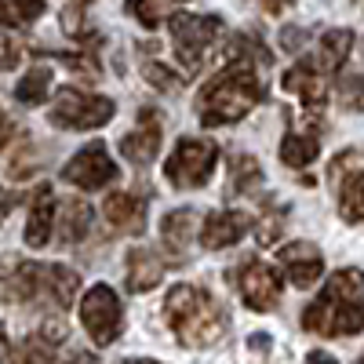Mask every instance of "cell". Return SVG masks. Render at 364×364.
Here are the masks:
<instances>
[{
	"label": "cell",
	"mask_w": 364,
	"mask_h": 364,
	"mask_svg": "<svg viewBox=\"0 0 364 364\" xmlns=\"http://www.w3.org/2000/svg\"><path fill=\"white\" fill-rule=\"evenodd\" d=\"M302 328L324 339H346L364 331V273L357 266L336 269L321 295L302 310Z\"/></svg>",
	"instance_id": "obj_1"
},
{
	"label": "cell",
	"mask_w": 364,
	"mask_h": 364,
	"mask_svg": "<svg viewBox=\"0 0 364 364\" xmlns=\"http://www.w3.org/2000/svg\"><path fill=\"white\" fill-rule=\"evenodd\" d=\"M266 99L262 77L252 66H226L215 73L197 95V117L204 128H223L245 120L259 102Z\"/></svg>",
	"instance_id": "obj_2"
},
{
	"label": "cell",
	"mask_w": 364,
	"mask_h": 364,
	"mask_svg": "<svg viewBox=\"0 0 364 364\" xmlns=\"http://www.w3.org/2000/svg\"><path fill=\"white\" fill-rule=\"evenodd\" d=\"M164 317L182 346H211L226 331V310L197 284H175L164 299Z\"/></svg>",
	"instance_id": "obj_3"
},
{
	"label": "cell",
	"mask_w": 364,
	"mask_h": 364,
	"mask_svg": "<svg viewBox=\"0 0 364 364\" xmlns=\"http://www.w3.org/2000/svg\"><path fill=\"white\" fill-rule=\"evenodd\" d=\"M80 277L58 262H11L0 273V302H37L48 299L55 306H73Z\"/></svg>",
	"instance_id": "obj_4"
},
{
	"label": "cell",
	"mask_w": 364,
	"mask_h": 364,
	"mask_svg": "<svg viewBox=\"0 0 364 364\" xmlns=\"http://www.w3.org/2000/svg\"><path fill=\"white\" fill-rule=\"evenodd\" d=\"M168 33L175 44V55L186 70H197L208 51L219 44V37L226 33V22L219 15H171L168 18Z\"/></svg>",
	"instance_id": "obj_5"
},
{
	"label": "cell",
	"mask_w": 364,
	"mask_h": 364,
	"mask_svg": "<svg viewBox=\"0 0 364 364\" xmlns=\"http://www.w3.org/2000/svg\"><path fill=\"white\" fill-rule=\"evenodd\" d=\"M219 164V146L211 139H178L171 157L164 161V178L175 190H197L215 175Z\"/></svg>",
	"instance_id": "obj_6"
},
{
	"label": "cell",
	"mask_w": 364,
	"mask_h": 364,
	"mask_svg": "<svg viewBox=\"0 0 364 364\" xmlns=\"http://www.w3.org/2000/svg\"><path fill=\"white\" fill-rule=\"evenodd\" d=\"M113 113H117L113 99L87 95L80 87H63L51 102V124L63 128V132H87V128L109 124Z\"/></svg>",
	"instance_id": "obj_7"
},
{
	"label": "cell",
	"mask_w": 364,
	"mask_h": 364,
	"mask_svg": "<svg viewBox=\"0 0 364 364\" xmlns=\"http://www.w3.org/2000/svg\"><path fill=\"white\" fill-rule=\"evenodd\" d=\"M80 324L95 346H113L124 331V306L109 284H91L80 299Z\"/></svg>",
	"instance_id": "obj_8"
},
{
	"label": "cell",
	"mask_w": 364,
	"mask_h": 364,
	"mask_svg": "<svg viewBox=\"0 0 364 364\" xmlns=\"http://www.w3.org/2000/svg\"><path fill=\"white\" fill-rule=\"evenodd\" d=\"M63 178L77 190H102V186H113L120 178V168L109 161V149L102 142H91L84 146L80 154H73L63 168Z\"/></svg>",
	"instance_id": "obj_9"
},
{
	"label": "cell",
	"mask_w": 364,
	"mask_h": 364,
	"mask_svg": "<svg viewBox=\"0 0 364 364\" xmlns=\"http://www.w3.org/2000/svg\"><path fill=\"white\" fill-rule=\"evenodd\" d=\"M281 288H284V281L277 277V269L259 262V259L245 262L240 273H237V291H240V299H245V306L255 310V314H269L273 306H277Z\"/></svg>",
	"instance_id": "obj_10"
},
{
	"label": "cell",
	"mask_w": 364,
	"mask_h": 364,
	"mask_svg": "<svg viewBox=\"0 0 364 364\" xmlns=\"http://www.w3.org/2000/svg\"><path fill=\"white\" fill-rule=\"evenodd\" d=\"M277 259H281V269L288 273V281L295 288H314L321 281V273H324V255L317 252V245H310V240L284 245L277 252Z\"/></svg>",
	"instance_id": "obj_11"
},
{
	"label": "cell",
	"mask_w": 364,
	"mask_h": 364,
	"mask_svg": "<svg viewBox=\"0 0 364 364\" xmlns=\"http://www.w3.org/2000/svg\"><path fill=\"white\" fill-rule=\"evenodd\" d=\"M142 124L120 139V154H124V161H132L135 168H146L149 161H157L161 154V117L157 109H142Z\"/></svg>",
	"instance_id": "obj_12"
},
{
	"label": "cell",
	"mask_w": 364,
	"mask_h": 364,
	"mask_svg": "<svg viewBox=\"0 0 364 364\" xmlns=\"http://www.w3.org/2000/svg\"><path fill=\"white\" fill-rule=\"evenodd\" d=\"M252 219L245 215V211H211V215L204 219L200 226V245L219 252V248H233L240 237L248 233Z\"/></svg>",
	"instance_id": "obj_13"
},
{
	"label": "cell",
	"mask_w": 364,
	"mask_h": 364,
	"mask_svg": "<svg viewBox=\"0 0 364 364\" xmlns=\"http://www.w3.org/2000/svg\"><path fill=\"white\" fill-rule=\"evenodd\" d=\"M281 84H284V91H291V95H299L302 102H306V109H321L324 99H328V77L317 70L314 58L291 66V70L281 77Z\"/></svg>",
	"instance_id": "obj_14"
},
{
	"label": "cell",
	"mask_w": 364,
	"mask_h": 364,
	"mask_svg": "<svg viewBox=\"0 0 364 364\" xmlns=\"http://www.w3.org/2000/svg\"><path fill=\"white\" fill-rule=\"evenodd\" d=\"M106 211V223L117 230V233H142L146 230V200L139 193H128V190H113L102 204Z\"/></svg>",
	"instance_id": "obj_15"
},
{
	"label": "cell",
	"mask_w": 364,
	"mask_h": 364,
	"mask_svg": "<svg viewBox=\"0 0 364 364\" xmlns=\"http://www.w3.org/2000/svg\"><path fill=\"white\" fill-rule=\"evenodd\" d=\"M55 233V197L51 186H41L29 204V219H26V245L29 248H44Z\"/></svg>",
	"instance_id": "obj_16"
},
{
	"label": "cell",
	"mask_w": 364,
	"mask_h": 364,
	"mask_svg": "<svg viewBox=\"0 0 364 364\" xmlns=\"http://www.w3.org/2000/svg\"><path fill=\"white\" fill-rule=\"evenodd\" d=\"M164 277V259L149 248H132L128 252V291L142 295V291H154Z\"/></svg>",
	"instance_id": "obj_17"
},
{
	"label": "cell",
	"mask_w": 364,
	"mask_h": 364,
	"mask_svg": "<svg viewBox=\"0 0 364 364\" xmlns=\"http://www.w3.org/2000/svg\"><path fill=\"white\" fill-rule=\"evenodd\" d=\"M193 233H197V211H193V208H178V211H171V215L161 223L164 245H168V252H175L178 259L186 255Z\"/></svg>",
	"instance_id": "obj_18"
},
{
	"label": "cell",
	"mask_w": 364,
	"mask_h": 364,
	"mask_svg": "<svg viewBox=\"0 0 364 364\" xmlns=\"http://www.w3.org/2000/svg\"><path fill=\"white\" fill-rule=\"evenodd\" d=\"M350 51H353V33H350V29H328V33L321 37V48H317V70L324 77L343 70Z\"/></svg>",
	"instance_id": "obj_19"
},
{
	"label": "cell",
	"mask_w": 364,
	"mask_h": 364,
	"mask_svg": "<svg viewBox=\"0 0 364 364\" xmlns=\"http://www.w3.org/2000/svg\"><path fill=\"white\" fill-rule=\"evenodd\" d=\"M55 226H58V240H63V245H77L91 226V208L80 197H70L63 204V219H55Z\"/></svg>",
	"instance_id": "obj_20"
},
{
	"label": "cell",
	"mask_w": 364,
	"mask_h": 364,
	"mask_svg": "<svg viewBox=\"0 0 364 364\" xmlns=\"http://www.w3.org/2000/svg\"><path fill=\"white\" fill-rule=\"evenodd\" d=\"M226 58H230V66H269L273 63V55L262 48V41L259 37H252V33H237L233 37V44L226 48Z\"/></svg>",
	"instance_id": "obj_21"
},
{
	"label": "cell",
	"mask_w": 364,
	"mask_h": 364,
	"mask_svg": "<svg viewBox=\"0 0 364 364\" xmlns=\"http://www.w3.org/2000/svg\"><path fill=\"white\" fill-rule=\"evenodd\" d=\"M44 11H48L44 0H0V29L33 26Z\"/></svg>",
	"instance_id": "obj_22"
},
{
	"label": "cell",
	"mask_w": 364,
	"mask_h": 364,
	"mask_svg": "<svg viewBox=\"0 0 364 364\" xmlns=\"http://www.w3.org/2000/svg\"><path fill=\"white\" fill-rule=\"evenodd\" d=\"M317 154H321L317 135L291 132V135H284V142H281V161H284L288 168H306V164L317 161Z\"/></svg>",
	"instance_id": "obj_23"
},
{
	"label": "cell",
	"mask_w": 364,
	"mask_h": 364,
	"mask_svg": "<svg viewBox=\"0 0 364 364\" xmlns=\"http://www.w3.org/2000/svg\"><path fill=\"white\" fill-rule=\"evenodd\" d=\"M339 211H343L346 223H364V171H353V175L343 178Z\"/></svg>",
	"instance_id": "obj_24"
},
{
	"label": "cell",
	"mask_w": 364,
	"mask_h": 364,
	"mask_svg": "<svg viewBox=\"0 0 364 364\" xmlns=\"http://www.w3.org/2000/svg\"><path fill=\"white\" fill-rule=\"evenodd\" d=\"M255 186H262V168L255 164V157H248V154L230 157V190L233 193H255Z\"/></svg>",
	"instance_id": "obj_25"
},
{
	"label": "cell",
	"mask_w": 364,
	"mask_h": 364,
	"mask_svg": "<svg viewBox=\"0 0 364 364\" xmlns=\"http://www.w3.org/2000/svg\"><path fill=\"white\" fill-rule=\"evenodd\" d=\"M48 87H51V70H29L15 84V99L22 106H41L48 102Z\"/></svg>",
	"instance_id": "obj_26"
},
{
	"label": "cell",
	"mask_w": 364,
	"mask_h": 364,
	"mask_svg": "<svg viewBox=\"0 0 364 364\" xmlns=\"http://www.w3.org/2000/svg\"><path fill=\"white\" fill-rule=\"evenodd\" d=\"M124 11L132 18H139L146 29H157L164 22V4L161 0H124Z\"/></svg>",
	"instance_id": "obj_27"
},
{
	"label": "cell",
	"mask_w": 364,
	"mask_h": 364,
	"mask_svg": "<svg viewBox=\"0 0 364 364\" xmlns=\"http://www.w3.org/2000/svg\"><path fill=\"white\" fill-rule=\"evenodd\" d=\"M339 102H343V109L364 113V73H346L339 80Z\"/></svg>",
	"instance_id": "obj_28"
},
{
	"label": "cell",
	"mask_w": 364,
	"mask_h": 364,
	"mask_svg": "<svg viewBox=\"0 0 364 364\" xmlns=\"http://www.w3.org/2000/svg\"><path fill=\"white\" fill-rule=\"evenodd\" d=\"M48 357H51V346H48L41 336L26 339V343L15 350V364H48Z\"/></svg>",
	"instance_id": "obj_29"
},
{
	"label": "cell",
	"mask_w": 364,
	"mask_h": 364,
	"mask_svg": "<svg viewBox=\"0 0 364 364\" xmlns=\"http://www.w3.org/2000/svg\"><path fill=\"white\" fill-rule=\"evenodd\" d=\"M255 223H259V240H262V245H273V240L281 237V230H284V211L269 204V211L262 219H255Z\"/></svg>",
	"instance_id": "obj_30"
},
{
	"label": "cell",
	"mask_w": 364,
	"mask_h": 364,
	"mask_svg": "<svg viewBox=\"0 0 364 364\" xmlns=\"http://www.w3.org/2000/svg\"><path fill=\"white\" fill-rule=\"evenodd\" d=\"M146 80L154 84V87H161V91H178L182 87V77L171 73V70H164L161 63H149L146 66Z\"/></svg>",
	"instance_id": "obj_31"
},
{
	"label": "cell",
	"mask_w": 364,
	"mask_h": 364,
	"mask_svg": "<svg viewBox=\"0 0 364 364\" xmlns=\"http://www.w3.org/2000/svg\"><path fill=\"white\" fill-rule=\"evenodd\" d=\"M63 29H66L70 37L80 41V37H84V11H80V8H66V11H63Z\"/></svg>",
	"instance_id": "obj_32"
},
{
	"label": "cell",
	"mask_w": 364,
	"mask_h": 364,
	"mask_svg": "<svg viewBox=\"0 0 364 364\" xmlns=\"http://www.w3.org/2000/svg\"><path fill=\"white\" fill-rule=\"evenodd\" d=\"M18 63V44L15 41H0V70H11Z\"/></svg>",
	"instance_id": "obj_33"
},
{
	"label": "cell",
	"mask_w": 364,
	"mask_h": 364,
	"mask_svg": "<svg viewBox=\"0 0 364 364\" xmlns=\"http://www.w3.org/2000/svg\"><path fill=\"white\" fill-rule=\"evenodd\" d=\"M18 139V128H15V120L8 117V113H0V149H4L8 142H15Z\"/></svg>",
	"instance_id": "obj_34"
},
{
	"label": "cell",
	"mask_w": 364,
	"mask_h": 364,
	"mask_svg": "<svg viewBox=\"0 0 364 364\" xmlns=\"http://www.w3.org/2000/svg\"><path fill=\"white\" fill-rule=\"evenodd\" d=\"M281 41H284V48H288V51H299V48H302V41H306V33H302V29H284Z\"/></svg>",
	"instance_id": "obj_35"
},
{
	"label": "cell",
	"mask_w": 364,
	"mask_h": 364,
	"mask_svg": "<svg viewBox=\"0 0 364 364\" xmlns=\"http://www.w3.org/2000/svg\"><path fill=\"white\" fill-rule=\"evenodd\" d=\"M18 204V193H11V190H0V223L8 219V211Z\"/></svg>",
	"instance_id": "obj_36"
},
{
	"label": "cell",
	"mask_w": 364,
	"mask_h": 364,
	"mask_svg": "<svg viewBox=\"0 0 364 364\" xmlns=\"http://www.w3.org/2000/svg\"><path fill=\"white\" fill-rule=\"evenodd\" d=\"M259 4H262V11H269V15H284L295 0H259Z\"/></svg>",
	"instance_id": "obj_37"
},
{
	"label": "cell",
	"mask_w": 364,
	"mask_h": 364,
	"mask_svg": "<svg viewBox=\"0 0 364 364\" xmlns=\"http://www.w3.org/2000/svg\"><path fill=\"white\" fill-rule=\"evenodd\" d=\"M306 364H339V360L331 357V353H324V350H314V353L306 357Z\"/></svg>",
	"instance_id": "obj_38"
},
{
	"label": "cell",
	"mask_w": 364,
	"mask_h": 364,
	"mask_svg": "<svg viewBox=\"0 0 364 364\" xmlns=\"http://www.w3.org/2000/svg\"><path fill=\"white\" fill-rule=\"evenodd\" d=\"M248 346H252V350H269V336H266V331H259V336L248 339Z\"/></svg>",
	"instance_id": "obj_39"
},
{
	"label": "cell",
	"mask_w": 364,
	"mask_h": 364,
	"mask_svg": "<svg viewBox=\"0 0 364 364\" xmlns=\"http://www.w3.org/2000/svg\"><path fill=\"white\" fill-rule=\"evenodd\" d=\"M4 350H8V336H4V324H0V360H4Z\"/></svg>",
	"instance_id": "obj_40"
},
{
	"label": "cell",
	"mask_w": 364,
	"mask_h": 364,
	"mask_svg": "<svg viewBox=\"0 0 364 364\" xmlns=\"http://www.w3.org/2000/svg\"><path fill=\"white\" fill-rule=\"evenodd\" d=\"M128 364H161V360H149V357H142V360H128Z\"/></svg>",
	"instance_id": "obj_41"
},
{
	"label": "cell",
	"mask_w": 364,
	"mask_h": 364,
	"mask_svg": "<svg viewBox=\"0 0 364 364\" xmlns=\"http://www.w3.org/2000/svg\"><path fill=\"white\" fill-rule=\"evenodd\" d=\"M353 4H364V0H353Z\"/></svg>",
	"instance_id": "obj_42"
},
{
	"label": "cell",
	"mask_w": 364,
	"mask_h": 364,
	"mask_svg": "<svg viewBox=\"0 0 364 364\" xmlns=\"http://www.w3.org/2000/svg\"><path fill=\"white\" fill-rule=\"evenodd\" d=\"M182 4H186V0H182Z\"/></svg>",
	"instance_id": "obj_43"
}]
</instances>
